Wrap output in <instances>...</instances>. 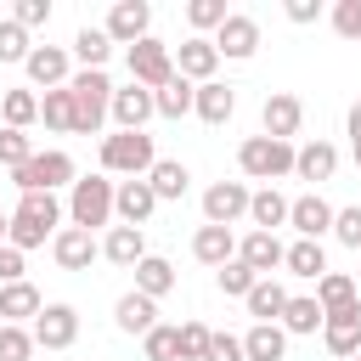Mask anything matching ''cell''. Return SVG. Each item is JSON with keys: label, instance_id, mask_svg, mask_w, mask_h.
<instances>
[{"label": "cell", "instance_id": "27", "mask_svg": "<svg viewBox=\"0 0 361 361\" xmlns=\"http://www.w3.org/2000/svg\"><path fill=\"white\" fill-rule=\"evenodd\" d=\"M243 355H248V361H282V355H288L282 322H254V327L243 333Z\"/></svg>", "mask_w": 361, "mask_h": 361}, {"label": "cell", "instance_id": "10", "mask_svg": "<svg viewBox=\"0 0 361 361\" xmlns=\"http://www.w3.org/2000/svg\"><path fill=\"white\" fill-rule=\"evenodd\" d=\"M28 333H34V344H39V350H73V338H79V310L56 299V305H45V310L34 316V327H28Z\"/></svg>", "mask_w": 361, "mask_h": 361}, {"label": "cell", "instance_id": "7", "mask_svg": "<svg viewBox=\"0 0 361 361\" xmlns=\"http://www.w3.org/2000/svg\"><path fill=\"white\" fill-rule=\"evenodd\" d=\"M124 62H130V79H135L141 90H164V85L175 79V51H169L158 34H147L141 45H130Z\"/></svg>", "mask_w": 361, "mask_h": 361}, {"label": "cell", "instance_id": "4", "mask_svg": "<svg viewBox=\"0 0 361 361\" xmlns=\"http://www.w3.org/2000/svg\"><path fill=\"white\" fill-rule=\"evenodd\" d=\"M113 197H118V180H107V175H79L73 192H68V226H79V231L107 226V220H113Z\"/></svg>", "mask_w": 361, "mask_h": 361}, {"label": "cell", "instance_id": "55", "mask_svg": "<svg viewBox=\"0 0 361 361\" xmlns=\"http://www.w3.org/2000/svg\"><path fill=\"white\" fill-rule=\"evenodd\" d=\"M350 361H361V355H350Z\"/></svg>", "mask_w": 361, "mask_h": 361}, {"label": "cell", "instance_id": "21", "mask_svg": "<svg viewBox=\"0 0 361 361\" xmlns=\"http://www.w3.org/2000/svg\"><path fill=\"white\" fill-rule=\"evenodd\" d=\"M102 259L135 271V265L147 259V231H141V226H107V237H102Z\"/></svg>", "mask_w": 361, "mask_h": 361}, {"label": "cell", "instance_id": "11", "mask_svg": "<svg viewBox=\"0 0 361 361\" xmlns=\"http://www.w3.org/2000/svg\"><path fill=\"white\" fill-rule=\"evenodd\" d=\"M102 28H107V39H113V45H124V51H130V45H141V39L152 34V6H147V0H118V6L107 11V23H102Z\"/></svg>", "mask_w": 361, "mask_h": 361}, {"label": "cell", "instance_id": "54", "mask_svg": "<svg viewBox=\"0 0 361 361\" xmlns=\"http://www.w3.org/2000/svg\"><path fill=\"white\" fill-rule=\"evenodd\" d=\"M355 164H361V147H355Z\"/></svg>", "mask_w": 361, "mask_h": 361}, {"label": "cell", "instance_id": "51", "mask_svg": "<svg viewBox=\"0 0 361 361\" xmlns=\"http://www.w3.org/2000/svg\"><path fill=\"white\" fill-rule=\"evenodd\" d=\"M282 11H288V23H299V28H305V23H316V17H322V0H288Z\"/></svg>", "mask_w": 361, "mask_h": 361}, {"label": "cell", "instance_id": "44", "mask_svg": "<svg viewBox=\"0 0 361 361\" xmlns=\"http://www.w3.org/2000/svg\"><path fill=\"white\" fill-rule=\"evenodd\" d=\"M34 56V39H28V28H17L11 17L0 23V62H28Z\"/></svg>", "mask_w": 361, "mask_h": 361}, {"label": "cell", "instance_id": "28", "mask_svg": "<svg viewBox=\"0 0 361 361\" xmlns=\"http://www.w3.org/2000/svg\"><path fill=\"white\" fill-rule=\"evenodd\" d=\"M147 186L158 192V203H180V197H186V186H192V169H186L180 158H158V164H152V175H147Z\"/></svg>", "mask_w": 361, "mask_h": 361}, {"label": "cell", "instance_id": "31", "mask_svg": "<svg viewBox=\"0 0 361 361\" xmlns=\"http://www.w3.org/2000/svg\"><path fill=\"white\" fill-rule=\"evenodd\" d=\"M282 271H288V276H310V282H322V276H327V254H322V243H305V237H293V243H288V259H282Z\"/></svg>", "mask_w": 361, "mask_h": 361}, {"label": "cell", "instance_id": "41", "mask_svg": "<svg viewBox=\"0 0 361 361\" xmlns=\"http://www.w3.org/2000/svg\"><path fill=\"white\" fill-rule=\"evenodd\" d=\"M214 282H220V293H226V299H248L259 276H254L243 259H231V265H220V271H214Z\"/></svg>", "mask_w": 361, "mask_h": 361}, {"label": "cell", "instance_id": "37", "mask_svg": "<svg viewBox=\"0 0 361 361\" xmlns=\"http://www.w3.org/2000/svg\"><path fill=\"white\" fill-rule=\"evenodd\" d=\"M0 118H6V130H28L39 118V96L34 90H6L0 96Z\"/></svg>", "mask_w": 361, "mask_h": 361}, {"label": "cell", "instance_id": "5", "mask_svg": "<svg viewBox=\"0 0 361 361\" xmlns=\"http://www.w3.org/2000/svg\"><path fill=\"white\" fill-rule=\"evenodd\" d=\"M293 141H271V135H248L243 147H237V169L248 175V180H282V175H293Z\"/></svg>", "mask_w": 361, "mask_h": 361}, {"label": "cell", "instance_id": "12", "mask_svg": "<svg viewBox=\"0 0 361 361\" xmlns=\"http://www.w3.org/2000/svg\"><path fill=\"white\" fill-rule=\"evenodd\" d=\"M248 186L243 180H214L209 192H203V226H237L243 214H248Z\"/></svg>", "mask_w": 361, "mask_h": 361}, {"label": "cell", "instance_id": "56", "mask_svg": "<svg viewBox=\"0 0 361 361\" xmlns=\"http://www.w3.org/2000/svg\"><path fill=\"white\" fill-rule=\"evenodd\" d=\"M0 23H6V17H0Z\"/></svg>", "mask_w": 361, "mask_h": 361}, {"label": "cell", "instance_id": "23", "mask_svg": "<svg viewBox=\"0 0 361 361\" xmlns=\"http://www.w3.org/2000/svg\"><path fill=\"white\" fill-rule=\"evenodd\" d=\"M333 169H338V147H333V141H305V147L293 152V175L310 180V186L333 180Z\"/></svg>", "mask_w": 361, "mask_h": 361}, {"label": "cell", "instance_id": "24", "mask_svg": "<svg viewBox=\"0 0 361 361\" xmlns=\"http://www.w3.org/2000/svg\"><path fill=\"white\" fill-rule=\"evenodd\" d=\"M192 254H197V265H231L237 259V237H231V226H197L192 231Z\"/></svg>", "mask_w": 361, "mask_h": 361}, {"label": "cell", "instance_id": "1", "mask_svg": "<svg viewBox=\"0 0 361 361\" xmlns=\"http://www.w3.org/2000/svg\"><path fill=\"white\" fill-rule=\"evenodd\" d=\"M62 231V203H56V192H28V197H17V209H11V248H45L51 237Z\"/></svg>", "mask_w": 361, "mask_h": 361}, {"label": "cell", "instance_id": "50", "mask_svg": "<svg viewBox=\"0 0 361 361\" xmlns=\"http://www.w3.org/2000/svg\"><path fill=\"white\" fill-rule=\"evenodd\" d=\"M23 271H28V259H23V248H11V243H6V248H0V288H6V282H28Z\"/></svg>", "mask_w": 361, "mask_h": 361}, {"label": "cell", "instance_id": "45", "mask_svg": "<svg viewBox=\"0 0 361 361\" xmlns=\"http://www.w3.org/2000/svg\"><path fill=\"white\" fill-rule=\"evenodd\" d=\"M209 338H214V327L180 322V361H203V355H209Z\"/></svg>", "mask_w": 361, "mask_h": 361}, {"label": "cell", "instance_id": "48", "mask_svg": "<svg viewBox=\"0 0 361 361\" xmlns=\"http://www.w3.org/2000/svg\"><path fill=\"white\" fill-rule=\"evenodd\" d=\"M333 28H338L344 39H361V0H338V6H333Z\"/></svg>", "mask_w": 361, "mask_h": 361}, {"label": "cell", "instance_id": "13", "mask_svg": "<svg viewBox=\"0 0 361 361\" xmlns=\"http://www.w3.org/2000/svg\"><path fill=\"white\" fill-rule=\"evenodd\" d=\"M333 203L322 197V192H305V197H293V209H288V226L305 237V243H322L327 231H333Z\"/></svg>", "mask_w": 361, "mask_h": 361}, {"label": "cell", "instance_id": "9", "mask_svg": "<svg viewBox=\"0 0 361 361\" xmlns=\"http://www.w3.org/2000/svg\"><path fill=\"white\" fill-rule=\"evenodd\" d=\"M299 124H305V102H299L293 90H271L265 107H259V135H271V141H293Z\"/></svg>", "mask_w": 361, "mask_h": 361}, {"label": "cell", "instance_id": "52", "mask_svg": "<svg viewBox=\"0 0 361 361\" xmlns=\"http://www.w3.org/2000/svg\"><path fill=\"white\" fill-rule=\"evenodd\" d=\"M350 141H355V147H361V102H355V107H350Z\"/></svg>", "mask_w": 361, "mask_h": 361}, {"label": "cell", "instance_id": "42", "mask_svg": "<svg viewBox=\"0 0 361 361\" xmlns=\"http://www.w3.org/2000/svg\"><path fill=\"white\" fill-rule=\"evenodd\" d=\"M34 333L28 327H11V322H0V361H34Z\"/></svg>", "mask_w": 361, "mask_h": 361}, {"label": "cell", "instance_id": "16", "mask_svg": "<svg viewBox=\"0 0 361 361\" xmlns=\"http://www.w3.org/2000/svg\"><path fill=\"white\" fill-rule=\"evenodd\" d=\"M102 254V243H96V231H79V226H62L56 237H51V259L62 265V271H90V259Z\"/></svg>", "mask_w": 361, "mask_h": 361}, {"label": "cell", "instance_id": "3", "mask_svg": "<svg viewBox=\"0 0 361 361\" xmlns=\"http://www.w3.org/2000/svg\"><path fill=\"white\" fill-rule=\"evenodd\" d=\"M152 164H158V147H152L147 130H113V135H102V175L141 180V175H152Z\"/></svg>", "mask_w": 361, "mask_h": 361}, {"label": "cell", "instance_id": "40", "mask_svg": "<svg viewBox=\"0 0 361 361\" xmlns=\"http://www.w3.org/2000/svg\"><path fill=\"white\" fill-rule=\"evenodd\" d=\"M141 350H147V361H180V327L158 322V327L141 338Z\"/></svg>", "mask_w": 361, "mask_h": 361}, {"label": "cell", "instance_id": "20", "mask_svg": "<svg viewBox=\"0 0 361 361\" xmlns=\"http://www.w3.org/2000/svg\"><path fill=\"white\" fill-rule=\"evenodd\" d=\"M152 209H158V192L147 186V175H141V180H118V197H113L118 226H147Z\"/></svg>", "mask_w": 361, "mask_h": 361}, {"label": "cell", "instance_id": "36", "mask_svg": "<svg viewBox=\"0 0 361 361\" xmlns=\"http://www.w3.org/2000/svg\"><path fill=\"white\" fill-rule=\"evenodd\" d=\"M73 56L85 62V68H107V56H113V39H107V28H79L73 34Z\"/></svg>", "mask_w": 361, "mask_h": 361}, {"label": "cell", "instance_id": "33", "mask_svg": "<svg viewBox=\"0 0 361 361\" xmlns=\"http://www.w3.org/2000/svg\"><path fill=\"white\" fill-rule=\"evenodd\" d=\"M175 288V265L164 259V254H147L141 265H135V293H147V299H164Z\"/></svg>", "mask_w": 361, "mask_h": 361}, {"label": "cell", "instance_id": "25", "mask_svg": "<svg viewBox=\"0 0 361 361\" xmlns=\"http://www.w3.org/2000/svg\"><path fill=\"white\" fill-rule=\"evenodd\" d=\"M113 322H118V333H141V338H147V333L158 327V299H147V293L130 288V293L113 305Z\"/></svg>", "mask_w": 361, "mask_h": 361}, {"label": "cell", "instance_id": "47", "mask_svg": "<svg viewBox=\"0 0 361 361\" xmlns=\"http://www.w3.org/2000/svg\"><path fill=\"white\" fill-rule=\"evenodd\" d=\"M11 23L17 28H45L51 23V0H17L11 6Z\"/></svg>", "mask_w": 361, "mask_h": 361}, {"label": "cell", "instance_id": "17", "mask_svg": "<svg viewBox=\"0 0 361 361\" xmlns=\"http://www.w3.org/2000/svg\"><path fill=\"white\" fill-rule=\"evenodd\" d=\"M237 259H243L254 276H271V271L288 259V243H282L276 231H248V237H237Z\"/></svg>", "mask_w": 361, "mask_h": 361}, {"label": "cell", "instance_id": "32", "mask_svg": "<svg viewBox=\"0 0 361 361\" xmlns=\"http://www.w3.org/2000/svg\"><path fill=\"white\" fill-rule=\"evenodd\" d=\"M322 322H327V310H322L316 299H305V293H293V299H288V310H282V333H288V338L322 333Z\"/></svg>", "mask_w": 361, "mask_h": 361}, {"label": "cell", "instance_id": "14", "mask_svg": "<svg viewBox=\"0 0 361 361\" xmlns=\"http://www.w3.org/2000/svg\"><path fill=\"white\" fill-rule=\"evenodd\" d=\"M214 51L231 56V62H248V56L259 51V23H254L248 11H231V17L220 23V34H214Z\"/></svg>", "mask_w": 361, "mask_h": 361}, {"label": "cell", "instance_id": "22", "mask_svg": "<svg viewBox=\"0 0 361 361\" xmlns=\"http://www.w3.org/2000/svg\"><path fill=\"white\" fill-rule=\"evenodd\" d=\"M39 310H45V299H39L34 282H6V288H0V322H11V327H34Z\"/></svg>", "mask_w": 361, "mask_h": 361}, {"label": "cell", "instance_id": "15", "mask_svg": "<svg viewBox=\"0 0 361 361\" xmlns=\"http://www.w3.org/2000/svg\"><path fill=\"white\" fill-rule=\"evenodd\" d=\"M214 68H220V51H214V39L192 34V39H180V45H175V73H180V79H192V85H209V79H214Z\"/></svg>", "mask_w": 361, "mask_h": 361}, {"label": "cell", "instance_id": "30", "mask_svg": "<svg viewBox=\"0 0 361 361\" xmlns=\"http://www.w3.org/2000/svg\"><path fill=\"white\" fill-rule=\"evenodd\" d=\"M288 299H293V293H288L276 276H259V282H254V293H248L243 305H248V316H254V322H282Z\"/></svg>", "mask_w": 361, "mask_h": 361}, {"label": "cell", "instance_id": "29", "mask_svg": "<svg viewBox=\"0 0 361 361\" xmlns=\"http://www.w3.org/2000/svg\"><path fill=\"white\" fill-rule=\"evenodd\" d=\"M288 209H293V197H282L276 186H259V192L248 197V220H254V231H276V226H288Z\"/></svg>", "mask_w": 361, "mask_h": 361}, {"label": "cell", "instance_id": "46", "mask_svg": "<svg viewBox=\"0 0 361 361\" xmlns=\"http://www.w3.org/2000/svg\"><path fill=\"white\" fill-rule=\"evenodd\" d=\"M333 237H338L344 248H361V203H350V209L333 214Z\"/></svg>", "mask_w": 361, "mask_h": 361}, {"label": "cell", "instance_id": "6", "mask_svg": "<svg viewBox=\"0 0 361 361\" xmlns=\"http://www.w3.org/2000/svg\"><path fill=\"white\" fill-rule=\"evenodd\" d=\"M79 180V169H73V158L62 152V147H45V152H34L23 169H11V186L28 197V192H56V186H73Z\"/></svg>", "mask_w": 361, "mask_h": 361}, {"label": "cell", "instance_id": "38", "mask_svg": "<svg viewBox=\"0 0 361 361\" xmlns=\"http://www.w3.org/2000/svg\"><path fill=\"white\" fill-rule=\"evenodd\" d=\"M226 17H231L226 0H186V23H192V34H203V39H214Z\"/></svg>", "mask_w": 361, "mask_h": 361}, {"label": "cell", "instance_id": "26", "mask_svg": "<svg viewBox=\"0 0 361 361\" xmlns=\"http://www.w3.org/2000/svg\"><path fill=\"white\" fill-rule=\"evenodd\" d=\"M192 113L203 118V124H226L231 113H237V90L231 85H220V79H209V85H197V102H192Z\"/></svg>", "mask_w": 361, "mask_h": 361}, {"label": "cell", "instance_id": "49", "mask_svg": "<svg viewBox=\"0 0 361 361\" xmlns=\"http://www.w3.org/2000/svg\"><path fill=\"white\" fill-rule=\"evenodd\" d=\"M203 361H248V355H243V338H237V333H214Z\"/></svg>", "mask_w": 361, "mask_h": 361}, {"label": "cell", "instance_id": "19", "mask_svg": "<svg viewBox=\"0 0 361 361\" xmlns=\"http://www.w3.org/2000/svg\"><path fill=\"white\" fill-rule=\"evenodd\" d=\"M322 344H327L338 361L361 355V305H350V310H333V316L322 322Z\"/></svg>", "mask_w": 361, "mask_h": 361}, {"label": "cell", "instance_id": "2", "mask_svg": "<svg viewBox=\"0 0 361 361\" xmlns=\"http://www.w3.org/2000/svg\"><path fill=\"white\" fill-rule=\"evenodd\" d=\"M68 90H73V135H96L107 124V107H113L118 85L107 79V68H79L68 79Z\"/></svg>", "mask_w": 361, "mask_h": 361}, {"label": "cell", "instance_id": "34", "mask_svg": "<svg viewBox=\"0 0 361 361\" xmlns=\"http://www.w3.org/2000/svg\"><path fill=\"white\" fill-rule=\"evenodd\" d=\"M152 102H158V118H186V113H192V102H197V85L175 73L164 90H152Z\"/></svg>", "mask_w": 361, "mask_h": 361}, {"label": "cell", "instance_id": "53", "mask_svg": "<svg viewBox=\"0 0 361 361\" xmlns=\"http://www.w3.org/2000/svg\"><path fill=\"white\" fill-rule=\"evenodd\" d=\"M6 237H11V214L0 209V248H6Z\"/></svg>", "mask_w": 361, "mask_h": 361}, {"label": "cell", "instance_id": "35", "mask_svg": "<svg viewBox=\"0 0 361 361\" xmlns=\"http://www.w3.org/2000/svg\"><path fill=\"white\" fill-rule=\"evenodd\" d=\"M316 305L333 316V310H350V305H361L355 299V276H344V271H327L322 282H316Z\"/></svg>", "mask_w": 361, "mask_h": 361}, {"label": "cell", "instance_id": "18", "mask_svg": "<svg viewBox=\"0 0 361 361\" xmlns=\"http://www.w3.org/2000/svg\"><path fill=\"white\" fill-rule=\"evenodd\" d=\"M158 113V102H152V90H141L135 79L124 85V90H113V107H107V118L118 124V130H147V118Z\"/></svg>", "mask_w": 361, "mask_h": 361}, {"label": "cell", "instance_id": "43", "mask_svg": "<svg viewBox=\"0 0 361 361\" xmlns=\"http://www.w3.org/2000/svg\"><path fill=\"white\" fill-rule=\"evenodd\" d=\"M28 158H34L28 130H0V169H23Z\"/></svg>", "mask_w": 361, "mask_h": 361}, {"label": "cell", "instance_id": "39", "mask_svg": "<svg viewBox=\"0 0 361 361\" xmlns=\"http://www.w3.org/2000/svg\"><path fill=\"white\" fill-rule=\"evenodd\" d=\"M39 118H45V130H73V90L62 85V90H45L39 96Z\"/></svg>", "mask_w": 361, "mask_h": 361}, {"label": "cell", "instance_id": "8", "mask_svg": "<svg viewBox=\"0 0 361 361\" xmlns=\"http://www.w3.org/2000/svg\"><path fill=\"white\" fill-rule=\"evenodd\" d=\"M23 73H28V90H62V85L73 79V51H62V45H34V56L23 62Z\"/></svg>", "mask_w": 361, "mask_h": 361}]
</instances>
